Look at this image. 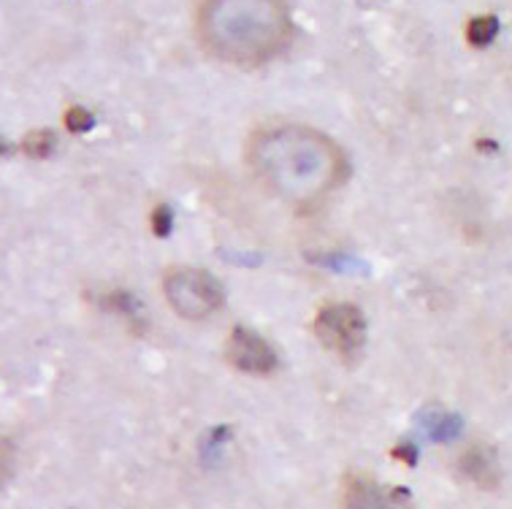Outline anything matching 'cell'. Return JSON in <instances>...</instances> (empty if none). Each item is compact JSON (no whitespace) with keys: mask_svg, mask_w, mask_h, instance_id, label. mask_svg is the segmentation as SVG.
<instances>
[{"mask_svg":"<svg viewBox=\"0 0 512 509\" xmlns=\"http://www.w3.org/2000/svg\"><path fill=\"white\" fill-rule=\"evenodd\" d=\"M225 361L250 377H271L280 369V358L263 336L250 328H233L225 342Z\"/></svg>","mask_w":512,"mask_h":509,"instance_id":"5b68a950","label":"cell"},{"mask_svg":"<svg viewBox=\"0 0 512 509\" xmlns=\"http://www.w3.org/2000/svg\"><path fill=\"white\" fill-rule=\"evenodd\" d=\"M168 225H171L168 209H155V231H158V236H166Z\"/></svg>","mask_w":512,"mask_h":509,"instance_id":"8fae6325","label":"cell"},{"mask_svg":"<svg viewBox=\"0 0 512 509\" xmlns=\"http://www.w3.org/2000/svg\"><path fill=\"white\" fill-rule=\"evenodd\" d=\"M244 158L255 182L296 212H315L350 174L345 149L301 122H271L252 130Z\"/></svg>","mask_w":512,"mask_h":509,"instance_id":"6da1fadb","label":"cell"},{"mask_svg":"<svg viewBox=\"0 0 512 509\" xmlns=\"http://www.w3.org/2000/svg\"><path fill=\"white\" fill-rule=\"evenodd\" d=\"M66 122L68 128L76 130V133H82V130L93 128V114L87 112V109H82V106H74V109L66 114Z\"/></svg>","mask_w":512,"mask_h":509,"instance_id":"30bf717a","label":"cell"},{"mask_svg":"<svg viewBox=\"0 0 512 509\" xmlns=\"http://www.w3.org/2000/svg\"><path fill=\"white\" fill-rule=\"evenodd\" d=\"M342 509H418L404 488H391L366 474H347L342 480Z\"/></svg>","mask_w":512,"mask_h":509,"instance_id":"8992f818","label":"cell"},{"mask_svg":"<svg viewBox=\"0 0 512 509\" xmlns=\"http://www.w3.org/2000/svg\"><path fill=\"white\" fill-rule=\"evenodd\" d=\"M55 144L57 139L52 130H36V133H30L28 139H25V155H28V158L44 160L52 155Z\"/></svg>","mask_w":512,"mask_h":509,"instance_id":"ba28073f","label":"cell"},{"mask_svg":"<svg viewBox=\"0 0 512 509\" xmlns=\"http://www.w3.org/2000/svg\"><path fill=\"white\" fill-rule=\"evenodd\" d=\"M209 55L236 68H258L280 57L293 38L285 0H204L196 19Z\"/></svg>","mask_w":512,"mask_h":509,"instance_id":"7a4b0ae2","label":"cell"},{"mask_svg":"<svg viewBox=\"0 0 512 509\" xmlns=\"http://www.w3.org/2000/svg\"><path fill=\"white\" fill-rule=\"evenodd\" d=\"M496 30H499V22H496V17H477L469 22L466 36H469V44H475V47H485V44H488V41L496 36Z\"/></svg>","mask_w":512,"mask_h":509,"instance_id":"9c48e42d","label":"cell"},{"mask_svg":"<svg viewBox=\"0 0 512 509\" xmlns=\"http://www.w3.org/2000/svg\"><path fill=\"white\" fill-rule=\"evenodd\" d=\"M461 472L469 477V480L475 482L477 488H485V491H491L499 485V466H496V458L491 450H485V447H469L464 455H461Z\"/></svg>","mask_w":512,"mask_h":509,"instance_id":"52a82bcc","label":"cell"},{"mask_svg":"<svg viewBox=\"0 0 512 509\" xmlns=\"http://www.w3.org/2000/svg\"><path fill=\"white\" fill-rule=\"evenodd\" d=\"M315 336L336 358L353 363L366 344V317L353 304H328L315 317Z\"/></svg>","mask_w":512,"mask_h":509,"instance_id":"277c9868","label":"cell"},{"mask_svg":"<svg viewBox=\"0 0 512 509\" xmlns=\"http://www.w3.org/2000/svg\"><path fill=\"white\" fill-rule=\"evenodd\" d=\"M163 296L174 309V315L193 320V323L215 315L225 301L223 285L209 271L193 269V266L168 269L163 274Z\"/></svg>","mask_w":512,"mask_h":509,"instance_id":"3957f363","label":"cell"}]
</instances>
